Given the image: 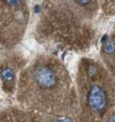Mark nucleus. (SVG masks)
I'll list each match as a JSON object with an SVG mask.
<instances>
[{
  "label": "nucleus",
  "instance_id": "obj_1",
  "mask_svg": "<svg viewBox=\"0 0 115 122\" xmlns=\"http://www.w3.org/2000/svg\"><path fill=\"white\" fill-rule=\"evenodd\" d=\"M17 99L31 112L59 117L73 110L75 94L65 65L56 57L43 55L20 73Z\"/></svg>",
  "mask_w": 115,
  "mask_h": 122
},
{
  "label": "nucleus",
  "instance_id": "obj_2",
  "mask_svg": "<svg viewBox=\"0 0 115 122\" xmlns=\"http://www.w3.org/2000/svg\"><path fill=\"white\" fill-rule=\"evenodd\" d=\"M76 82L81 118L87 121L105 120L114 106L113 77L98 61L83 58Z\"/></svg>",
  "mask_w": 115,
  "mask_h": 122
},
{
  "label": "nucleus",
  "instance_id": "obj_3",
  "mask_svg": "<svg viewBox=\"0 0 115 122\" xmlns=\"http://www.w3.org/2000/svg\"><path fill=\"white\" fill-rule=\"evenodd\" d=\"M29 21L25 0H0V44L12 49L24 37Z\"/></svg>",
  "mask_w": 115,
  "mask_h": 122
},
{
  "label": "nucleus",
  "instance_id": "obj_4",
  "mask_svg": "<svg viewBox=\"0 0 115 122\" xmlns=\"http://www.w3.org/2000/svg\"><path fill=\"white\" fill-rule=\"evenodd\" d=\"M102 58L106 61L107 59H112L114 60V40L113 38L112 39H109L108 41L105 42L104 46H102Z\"/></svg>",
  "mask_w": 115,
  "mask_h": 122
}]
</instances>
